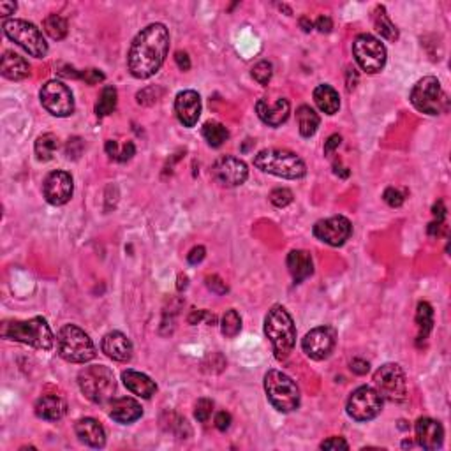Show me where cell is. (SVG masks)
I'll use <instances>...</instances> for the list:
<instances>
[{
	"label": "cell",
	"instance_id": "obj_19",
	"mask_svg": "<svg viewBox=\"0 0 451 451\" xmlns=\"http://www.w3.org/2000/svg\"><path fill=\"white\" fill-rule=\"evenodd\" d=\"M255 113L270 127H280L289 118L291 106H289V101L284 97L277 99L275 103H270L263 97L255 103Z\"/></svg>",
	"mask_w": 451,
	"mask_h": 451
},
{
	"label": "cell",
	"instance_id": "obj_36",
	"mask_svg": "<svg viewBox=\"0 0 451 451\" xmlns=\"http://www.w3.org/2000/svg\"><path fill=\"white\" fill-rule=\"evenodd\" d=\"M44 32L48 34L53 41H62L67 36V21L59 14H50L43 23Z\"/></svg>",
	"mask_w": 451,
	"mask_h": 451
},
{
	"label": "cell",
	"instance_id": "obj_47",
	"mask_svg": "<svg viewBox=\"0 0 451 451\" xmlns=\"http://www.w3.org/2000/svg\"><path fill=\"white\" fill-rule=\"evenodd\" d=\"M351 370L358 375H364L370 370V365H368V361H365V359L356 358L351 361Z\"/></svg>",
	"mask_w": 451,
	"mask_h": 451
},
{
	"label": "cell",
	"instance_id": "obj_38",
	"mask_svg": "<svg viewBox=\"0 0 451 451\" xmlns=\"http://www.w3.org/2000/svg\"><path fill=\"white\" fill-rule=\"evenodd\" d=\"M272 74H273V67L270 62H266V60H263V62H260V64H255L254 67H252V78H254L260 85H263V87H266V85L270 83Z\"/></svg>",
	"mask_w": 451,
	"mask_h": 451
},
{
	"label": "cell",
	"instance_id": "obj_34",
	"mask_svg": "<svg viewBox=\"0 0 451 451\" xmlns=\"http://www.w3.org/2000/svg\"><path fill=\"white\" fill-rule=\"evenodd\" d=\"M203 138L207 140V143L213 148H219L224 141L229 138L228 129L224 127L219 122H207L203 125Z\"/></svg>",
	"mask_w": 451,
	"mask_h": 451
},
{
	"label": "cell",
	"instance_id": "obj_24",
	"mask_svg": "<svg viewBox=\"0 0 451 451\" xmlns=\"http://www.w3.org/2000/svg\"><path fill=\"white\" fill-rule=\"evenodd\" d=\"M0 72L8 80L21 81L30 74V65L18 53L6 52L4 56H2V64H0Z\"/></svg>",
	"mask_w": 451,
	"mask_h": 451
},
{
	"label": "cell",
	"instance_id": "obj_15",
	"mask_svg": "<svg viewBox=\"0 0 451 451\" xmlns=\"http://www.w3.org/2000/svg\"><path fill=\"white\" fill-rule=\"evenodd\" d=\"M353 233V226L349 219L342 216L330 217V219H323L319 222H315L314 226V236L321 240L323 244L332 245V247H340L349 240Z\"/></svg>",
	"mask_w": 451,
	"mask_h": 451
},
{
	"label": "cell",
	"instance_id": "obj_29",
	"mask_svg": "<svg viewBox=\"0 0 451 451\" xmlns=\"http://www.w3.org/2000/svg\"><path fill=\"white\" fill-rule=\"evenodd\" d=\"M372 21H374L375 30L381 34V37H384V39L388 41L399 39V30H397V27L393 25V21L388 18L384 6H377V8L374 9V12H372Z\"/></svg>",
	"mask_w": 451,
	"mask_h": 451
},
{
	"label": "cell",
	"instance_id": "obj_22",
	"mask_svg": "<svg viewBox=\"0 0 451 451\" xmlns=\"http://www.w3.org/2000/svg\"><path fill=\"white\" fill-rule=\"evenodd\" d=\"M143 415V409H141L140 402L131 397H122V399H116L112 402V408H109V416L115 419L116 423L129 425L132 421L141 418Z\"/></svg>",
	"mask_w": 451,
	"mask_h": 451
},
{
	"label": "cell",
	"instance_id": "obj_43",
	"mask_svg": "<svg viewBox=\"0 0 451 451\" xmlns=\"http://www.w3.org/2000/svg\"><path fill=\"white\" fill-rule=\"evenodd\" d=\"M321 450H349V444L342 439V437H330L324 443H321Z\"/></svg>",
	"mask_w": 451,
	"mask_h": 451
},
{
	"label": "cell",
	"instance_id": "obj_25",
	"mask_svg": "<svg viewBox=\"0 0 451 451\" xmlns=\"http://www.w3.org/2000/svg\"><path fill=\"white\" fill-rule=\"evenodd\" d=\"M122 381L129 392L141 397V399H150L157 392V384L147 374H141V372L125 370L122 374Z\"/></svg>",
	"mask_w": 451,
	"mask_h": 451
},
{
	"label": "cell",
	"instance_id": "obj_12",
	"mask_svg": "<svg viewBox=\"0 0 451 451\" xmlns=\"http://www.w3.org/2000/svg\"><path fill=\"white\" fill-rule=\"evenodd\" d=\"M348 415L355 421H370L383 409V397L372 386H359L348 400Z\"/></svg>",
	"mask_w": 451,
	"mask_h": 451
},
{
	"label": "cell",
	"instance_id": "obj_10",
	"mask_svg": "<svg viewBox=\"0 0 451 451\" xmlns=\"http://www.w3.org/2000/svg\"><path fill=\"white\" fill-rule=\"evenodd\" d=\"M353 55L358 65L368 74H375L386 64V48L377 37L359 34L353 43Z\"/></svg>",
	"mask_w": 451,
	"mask_h": 451
},
{
	"label": "cell",
	"instance_id": "obj_26",
	"mask_svg": "<svg viewBox=\"0 0 451 451\" xmlns=\"http://www.w3.org/2000/svg\"><path fill=\"white\" fill-rule=\"evenodd\" d=\"M67 412V403L59 395H44L37 400L36 415L46 421H59Z\"/></svg>",
	"mask_w": 451,
	"mask_h": 451
},
{
	"label": "cell",
	"instance_id": "obj_49",
	"mask_svg": "<svg viewBox=\"0 0 451 451\" xmlns=\"http://www.w3.org/2000/svg\"><path fill=\"white\" fill-rule=\"evenodd\" d=\"M175 60L182 71H189V69H191V60H189V55L185 52H176Z\"/></svg>",
	"mask_w": 451,
	"mask_h": 451
},
{
	"label": "cell",
	"instance_id": "obj_4",
	"mask_svg": "<svg viewBox=\"0 0 451 451\" xmlns=\"http://www.w3.org/2000/svg\"><path fill=\"white\" fill-rule=\"evenodd\" d=\"M56 349L60 358L69 364H87L96 358L92 339L76 324H64L56 333Z\"/></svg>",
	"mask_w": 451,
	"mask_h": 451
},
{
	"label": "cell",
	"instance_id": "obj_53",
	"mask_svg": "<svg viewBox=\"0 0 451 451\" xmlns=\"http://www.w3.org/2000/svg\"><path fill=\"white\" fill-rule=\"evenodd\" d=\"M444 213H446V210H444L443 201H439V203H435V204H434V216L437 217V220H439V222H443Z\"/></svg>",
	"mask_w": 451,
	"mask_h": 451
},
{
	"label": "cell",
	"instance_id": "obj_14",
	"mask_svg": "<svg viewBox=\"0 0 451 451\" xmlns=\"http://www.w3.org/2000/svg\"><path fill=\"white\" fill-rule=\"evenodd\" d=\"M212 175L224 187H238V185L245 184L249 168L247 164L238 157L222 156L213 162Z\"/></svg>",
	"mask_w": 451,
	"mask_h": 451
},
{
	"label": "cell",
	"instance_id": "obj_16",
	"mask_svg": "<svg viewBox=\"0 0 451 451\" xmlns=\"http://www.w3.org/2000/svg\"><path fill=\"white\" fill-rule=\"evenodd\" d=\"M302 348L308 358L321 361V359L328 358L335 348V332L330 326L314 328L304 337Z\"/></svg>",
	"mask_w": 451,
	"mask_h": 451
},
{
	"label": "cell",
	"instance_id": "obj_50",
	"mask_svg": "<svg viewBox=\"0 0 451 451\" xmlns=\"http://www.w3.org/2000/svg\"><path fill=\"white\" fill-rule=\"evenodd\" d=\"M315 28H317L319 32L328 34L333 28V23L328 17H319V18H317V21H315Z\"/></svg>",
	"mask_w": 451,
	"mask_h": 451
},
{
	"label": "cell",
	"instance_id": "obj_1",
	"mask_svg": "<svg viewBox=\"0 0 451 451\" xmlns=\"http://www.w3.org/2000/svg\"><path fill=\"white\" fill-rule=\"evenodd\" d=\"M169 50V32L166 25L152 23L145 27L131 44L127 67L132 76L147 80L162 67Z\"/></svg>",
	"mask_w": 451,
	"mask_h": 451
},
{
	"label": "cell",
	"instance_id": "obj_35",
	"mask_svg": "<svg viewBox=\"0 0 451 451\" xmlns=\"http://www.w3.org/2000/svg\"><path fill=\"white\" fill-rule=\"evenodd\" d=\"M116 97L118 96H116L115 87H104L96 104V115L101 116V118L112 115L116 108Z\"/></svg>",
	"mask_w": 451,
	"mask_h": 451
},
{
	"label": "cell",
	"instance_id": "obj_37",
	"mask_svg": "<svg viewBox=\"0 0 451 451\" xmlns=\"http://www.w3.org/2000/svg\"><path fill=\"white\" fill-rule=\"evenodd\" d=\"M220 330H222V335L229 337V339L238 335L240 330H242V319H240L238 312H236L235 308H229V311H226V314L222 315Z\"/></svg>",
	"mask_w": 451,
	"mask_h": 451
},
{
	"label": "cell",
	"instance_id": "obj_32",
	"mask_svg": "<svg viewBox=\"0 0 451 451\" xmlns=\"http://www.w3.org/2000/svg\"><path fill=\"white\" fill-rule=\"evenodd\" d=\"M416 324H418V339L425 340L428 337L434 324V311H432L430 304L427 302H419L418 311H416Z\"/></svg>",
	"mask_w": 451,
	"mask_h": 451
},
{
	"label": "cell",
	"instance_id": "obj_44",
	"mask_svg": "<svg viewBox=\"0 0 451 451\" xmlns=\"http://www.w3.org/2000/svg\"><path fill=\"white\" fill-rule=\"evenodd\" d=\"M207 286L212 289L213 293H217V295H224V293H228V286H226V282H222V280H220L217 275L208 277Z\"/></svg>",
	"mask_w": 451,
	"mask_h": 451
},
{
	"label": "cell",
	"instance_id": "obj_56",
	"mask_svg": "<svg viewBox=\"0 0 451 451\" xmlns=\"http://www.w3.org/2000/svg\"><path fill=\"white\" fill-rule=\"evenodd\" d=\"M342 169H346V168H339V166H335V175L344 176V178H346V176H349V171H342Z\"/></svg>",
	"mask_w": 451,
	"mask_h": 451
},
{
	"label": "cell",
	"instance_id": "obj_40",
	"mask_svg": "<svg viewBox=\"0 0 451 451\" xmlns=\"http://www.w3.org/2000/svg\"><path fill=\"white\" fill-rule=\"evenodd\" d=\"M213 412V402L208 399H200L196 403V411H194V416H196L198 421L201 423H207L210 416Z\"/></svg>",
	"mask_w": 451,
	"mask_h": 451
},
{
	"label": "cell",
	"instance_id": "obj_8",
	"mask_svg": "<svg viewBox=\"0 0 451 451\" xmlns=\"http://www.w3.org/2000/svg\"><path fill=\"white\" fill-rule=\"evenodd\" d=\"M411 103L418 112L425 115H439L448 109V97L443 92L439 80L434 76H425L412 87Z\"/></svg>",
	"mask_w": 451,
	"mask_h": 451
},
{
	"label": "cell",
	"instance_id": "obj_23",
	"mask_svg": "<svg viewBox=\"0 0 451 451\" xmlns=\"http://www.w3.org/2000/svg\"><path fill=\"white\" fill-rule=\"evenodd\" d=\"M76 435L80 437L81 443H85L90 448H103L106 444V432L103 425L94 418L80 419L74 427Z\"/></svg>",
	"mask_w": 451,
	"mask_h": 451
},
{
	"label": "cell",
	"instance_id": "obj_45",
	"mask_svg": "<svg viewBox=\"0 0 451 451\" xmlns=\"http://www.w3.org/2000/svg\"><path fill=\"white\" fill-rule=\"evenodd\" d=\"M340 143H342V138L339 134H333V136L328 138V141L324 143V156H332L337 148L340 147Z\"/></svg>",
	"mask_w": 451,
	"mask_h": 451
},
{
	"label": "cell",
	"instance_id": "obj_20",
	"mask_svg": "<svg viewBox=\"0 0 451 451\" xmlns=\"http://www.w3.org/2000/svg\"><path fill=\"white\" fill-rule=\"evenodd\" d=\"M416 441L425 450H439L444 441L443 425L432 418H419L416 421Z\"/></svg>",
	"mask_w": 451,
	"mask_h": 451
},
{
	"label": "cell",
	"instance_id": "obj_11",
	"mask_svg": "<svg viewBox=\"0 0 451 451\" xmlns=\"http://www.w3.org/2000/svg\"><path fill=\"white\" fill-rule=\"evenodd\" d=\"M375 390L383 399L390 402H403L408 397V384L402 367L397 364H386L374 374Z\"/></svg>",
	"mask_w": 451,
	"mask_h": 451
},
{
	"label": "cell",
	"instance_id": "obj_2",
	"mask_svg": "<svg viewBox=\"0 0 451 451\" xmlns=\"http://www.w3.org/2000/svg\"><path fill=\"white\" fill-rule=\"evenodd\" d=\"M264 335L272 342L273 353L279 361L288 359L295 349L296 328L293 317L282 305H273L264 317Z\"/></svg>",
	"mask_w": 451,
	"mask_h": 451
},
{
	"label": "cell",
	"instance_id": "obj_5",
	"mask_svg": "<svg viewBox=\"0 0 451 451\" xmlns=\"http://www.w3.org/2000/svg\"><path fill=\"white\" fill-rule=\"evenodd\" d=\"M254 166L261 171L288 180L304 178L307 173L305 162L296 154L289 150H277V148L261 150L254 157Z\"/></svg>",
	"mask_w": 451,
	"mask_h": 451
},
{
	"label": "cell",
	"instance_id": "obj_48",
	"mask_svg": "<svg viewBox=\"0 0 451 451\" xmlns=\"http://www.w3.org/2000/svg\"><path fill=\"white\" fill-rule=\"evenodd\" d=\"M204 254H207L204 247H194L191 252H189L187 261L191 264H198V263H201V261L204 260Z\"/></svg>",
	"mask_w": 451,
	"mask_h": 451
},
{
	"label": "cell",
	"instance_id": "obj_18",
	"mask_svg": "<svg viewBox=\"0 0 451 451\" xmlns=\"http://www.w3.org/2000/svg\"><path fill=\"white\" fill-rule=\"evenodd\" d=\"M175 112L184 127H194L201 115V97L194 90H184L175 99Z\"/></svg>",
	"mask_w": 451,
	"mask_h": 451
},
{
	"label": "cell",
	"instance_id": "obj_42",
	"mask_svg": "<svg viewBox=\"0 0 451 451\" xmlns=\"http://www.w3.org/2000/svg\"><path fill=\"white\" fill-rule=\"evenodd\" d=\"M80 80H83L87 85H97L104 81V74L99 69H85V71H80Z\"/></svg>",
	"mask_w": 451,
	"mask_h": 451
},
{
	"label": "cell",
	"instance_id": "obj_9",
	"mask_svg": "<svg viewBox=\"0 0 451 451\" xmlns=\"http://www.w3.org/2000/svg\"><path fill=\"white\" fill-rule=\"evenodd\" d=\"M4 34L23 48L28 55L36 59H44L48 53V44L44 41L43 32L30 21L25 20H8L4 21Z\"/></svg>",
	"mask_w": 451,
	"mask_h": 451
},
{
	"label": "cell",
	"instance_id": "obj_27",
	"mask_svg": "<svg viewBox=\"0 0 451 451\" xmlns=\"http://www.w3.org/2000/svg\"><path fill=\"white\" fill-rule=\"evenodd\" d=\"M288 268L295 284L304 282L307 277L314 273V263L308 252L305 251H291L288 254Z\"/></svg>",
	"mask_w": 451,
	"mask_h": 451
},
{
	"label": "cell",
	"instance_id": "obj_6",
	"mask_svg": "<svg viewBox=\"0 0 451 451\" xmlns=\"http://www.w3.org/2000/svg\"><path fill=\"white\" fill-rule=\"evenodd\" d=\"M264 392L273 408L280 412H293L300 406V390L295 381L279 370L264 375Z\"/></svg>",
	"mask_w": 451,
	"mask_h": 451
},
{
	"label": "cell",
	"instance_id": "obj_55",
	"mask_svg": "<svg viewBox=\"0 0 451 451\" xmlns=\"http://www.w3.org/2000/svg\"><path fill=\"white\" fill-rule=\"evenodd\" d=\"M187 277L185 275H180L178 277V291H182V289H185L187 288Z\"/></svg>",
	"mask_w": 451,
	"mask_h": 451
},
{
	"label": "cell",
	"instance_id": "obj_33",
	"mask_svg": "<svg viewBox=\"0 0 451 451\" xmlns=\"http://www.w3.org/2000/svg\"><path fill=\"white\" fill-rule=\"evenodd\" d=\"M104 148H106V154H108L113 160H118V162H127V160L132 159V156L136 154V147H134L132 141H125V143L120 145L118 141L108 140Z\"/></svg>",
	"mask_w": 451,
	"mask_h": 451
},
{
	"label": "cell",
	"instance_id": "obj_21",
	"mask_svg": "<svg viewBox=\"0 0 451 451\" xmlns=\"http://www.w3.org/2000/svg\"><path fill=\"white\" fill-rule=\"evenodd\" d=\"M101 348L108 358L120 361V364H127L132 358V344L122 332L106 333L101 342Z\"/></svg>",
	"mask_w": 451,
	"mask_h": 451
},
{
	"label": "cell",
	"instance_id": "obj_13",
	"mask_svg": "<svg viewBox=\"0 0 451 451\" xmlns=\"http://www.w3.org/2000/svg\"><path fill=\"white\" fill-rule=\"evenodd\" d=\"M43 108L53 116H69L74 112V99L71 88L62 81H46L39 92Z\"/></svg>",
	"mask_w": 451,
	"mask_h": 451
},
{
	"label": "cell",
	"instance_id": "obj_3",
	"mask_svg": "<svg viewBox=\"0 0 451 451\" xmlns=\"http://www.w3.org/2000/svg\"><path fill=\"white\" fill-rule=\"evenodd\" d=\"M0 335L8 340L32 346L41 351H50L55 344V337L48 321L41 315L28 321H4Z\"/></svg>",
	"mask_w": 451,
	"mask_h": 451
},
{
	"label": "cell",
	"instance_id": "obj_28",
	"mask_svg": "<svg viewBox=\"0 0 451 451\" xmlns=\"http://www.w3.org/2000/svg\"><path fill=\"white\" fill-rule=\"evenodd\" d=\"M314 103L326 115H335L340 108V97L337 90L330 85H319L314 90Z\"/></svg>",
	"mask_w": 451,
	"mask_h": 451
},
{
	"label": "cell",
	"instance_id": "obj_7",
	"mask_svg": "<svg viewBox=\"0 0 451 451\" xmlns=\"http://www.w3.org/2000/svg\"><path fill=\"white\" fill-rule=\"evenodd\" d=\"M80 390L90 402L104 403L108 402L115 393V375L104 365H92L78 374Z\"/></svg>",
	"mask_w": 451,
	"mask_h": 451
},
{
	"label": "cell",
	"instance_id": "obj_39",
	"mask_svg": "<svg viewBox=\"0 0 451 451\" xmlns=\"http://www.w3.org/2000/svg\"><path fill=\"white\" fill-rule=\"evenodd\" d=\"M270 201H272L277 208L288 207V204L293 203V192L284 187L273 189L272 194H270Z\"/></svg>",
	"mask_w": 451,
	"mask_h": 451
},
{
	"label": "cell",
	"instance_id": "obj_52",
	"mask_svg": "<svg viewBox=\"0 0 451 451\" xmlns=\"http://www.w3.org/2000/svg\"><path fill=\"white\" fill-rule=\"evenodd\" d=\"M204 317H208L207 311H194L191 315H189V323H191V324H198V323H201V321H203Z\"/></svg>",
	"mask_w": 451,
	"mask_h": 451
},
{
	"label": "cell",
	"instance_id": "obj_46",
	"mask_svg": "<svg viewBox=\"0 0 451 451\" xmlns=\"http://www.w3.org/2000/svg\"><path fill=\"white\" fill-rule=\"evenodd\" d=\"M229 425H231V415H229V412L222 411L216 416V427L219 428V430H228Z\"/></svg>",
	"mask_w": 451,
	"mask_h": 451
},
{
	"label": "cell",
	"instance_id": "obj_41",
	"mask_svg": "<svg viewBox=\"0 0 451 451\" xmlns=\"http://www.w3.org/2000/svg\"><path fill=\"white\" fill-rule=\"evenodd\" d=\"M383 198L392 208H399L403 204V194L395 187H388L386 191H384Z\"/></svg>",
	"mask_w": 451,
	"mask_h": 451
},
{
	"label": "cell",
	"instance_id": "obj_51",
	"mask_svg": "<svg viewBox=\"0 0 451 451\" xmlns=\"http://www.w3.org/2000/svg\"><path fill=\"white\" fill-rule=\"evenodd\" d=\"M17 11V2H0V17H9Z\"/></svg>",
	"mask_w": 451,
	"mask_h": 451
},
{
	"label": "cell",
	"instance_id": "obj_31",
	"mask_svg": "<svg viewBox=\"0 0 451 451\" xmlns=\"http://www.w3.org/2000/svg\"><path fill=\"white\" fill-rule=\"evenodd\" d=\"M56 148H59V138L52 134V132H46V134L37 138L34 150H36L37 159L43 160V162H48L55 156Z\"/></svg>",
	"mask_w": 451,
	"mask_h": 451
},
{
	"label": "cell",
	"instance_id": "obj_54",
	"mask_svg": "<svg viewBox=\"0 0 451 451\" xmlns=\"http://www.w3.org/2000/svg\"><path fill=\"white\" fill-rule=\"evenodd\" d=\"M300 25H302V28H304L305 32H311L312 28H314V23H312L311 20H308V18H302V20H300Z\"/></svg>",
	"mask_w": 451,
	"mask_h": 451
},
{
	"label": "cell",
	"instance_id": "obj_17",
	"mask_svg": "<svg viewBox=\"0 0 451 451\" xmlns=\"http://www.w3.org/2000/svg\"><path fill=\"white\" fill-rule=\"evenodd\" d=\"M43 192L50 204H55V207L65 204L72 198V192H74L72 176L67 171H60V169L52 171L44 180Z\"/></svg>",
	"mask_w": 451,
	"mask_h": 451
},
{
	"label": "cell",
	"instance_id": "obj_30",
	"mask_svg": "<svg viewBox=\"0 0 451 451\" xmlns=\"http://www.w3.org/2000/svg\"><path fill=\"white\" fill-rule=\"evenodd\" d=\"M296 118H298L300 134L304 138L314 136L317 127H319V115L311 106H300L298 112H296Z\"/></svg>",
	"mask_w": 451,
	"mask_h": 451
}]
</instances>
